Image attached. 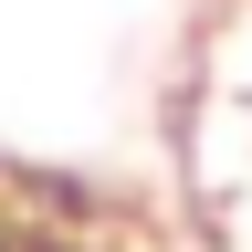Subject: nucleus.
I'll return each instance as SVG.
<instances>
[{
  "label": "nucleus",
  "instance_id": "f257e3e1",
  "mask_svg": "<svg viewBox=\"0 0 252 252\" xmlns=\"http://www.w3.org/2000/svg\"><path fill=\"white\" fill-rule=\"evenodd\" d=\"M0 252H84V242L53 231V220H32V210H0Z\"/></svg>",
  "mask_w": 252,
  "mask_h": 252
}]
</instances>
